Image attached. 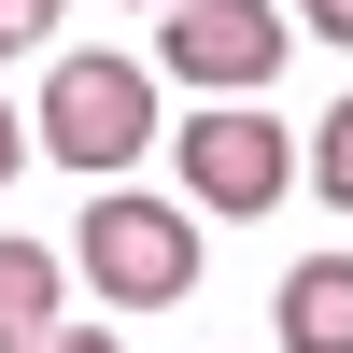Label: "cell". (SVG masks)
<instances>
[{
	"label": "cell",
	"mask_w": 353,
	"mask_h": 353,
	"mask_svg": "<svg viewBox=\"0 0 353 353\" xmlns=\"http://www.w3.org/2000/svg\"><path fill=\"white\" fill-rule=\"evenodd\" d=\"M283 57H297V14H269V0H170L156 14V71L198 99H254V85H283Z\"/></svg>",
	"instance_id": "3"
},
{
	"label": "cell",
	"mask_w": 353,
	"mask_h": 353,
	"mask_svg": "<svg viewBox=\"0 0 353 353\" xmlns=\"http://www.w3.org/2000/svg\"><path fill=\"white\" fill-rule=\"evenodd\" d=\"M128 14H170V0H128Z\"/></svg>",
	"instance_id": "12"
},
{
	"label": "cell",
	"mask_w": 353,
	"mask_h": 353,
	"mask_svg": "<svg viewBox=\"0 0 353 353\" xmlns=\"http://www.w3.org/2000/svg\"><path fill=\"white\" fill-rule=\"evenodd\" d=\"M57 297H71V254L0 241V353H43V339H57Z\"/></svg>",
	"instance_id": "6"
},
{
	"label": "cell",
	"mask_w": 353,
	"mask_h": 353,
	"mask_svg": "<svg viewBox=\"0 0 353 353\" xmlns=\"http://www.w3.org/2000/svg\"><path fill=\"white\" fill-rule=\"evenodd\" d=\"M283 14H297L311 43H353V0H283Z\"/></svg>",
	"instance_id": "9"
},
{
	"label": "cell",
	"mask_w": 353,
	"mask_h": 353,
	"mask_svg": "<svg viewBox=\"0 0 353 353\" xmlns=\"http://www.w3.org/2000/svg\"><path fill=\"white\" fill-rule=\"evenodd\" d=\"M283 353H353V254H297L283 269Z\"/></svg>",
	"instance_id": "5"
},
{
	"label": "cell",
	"mask_w": 353,
	"mask_h": 353,
	"mask_svg": "<svg viewBox=\"0 0 353 353\" xmlns=\"http://www.w3.org/2000/svg\"><path fill=\"white\" fill-rule=\"evenodd\" d=\"M71 269L113 311H170V297H198V212L184 198H141V184H99L85 226H71Z\"/></svg>",
	"instance_id": "1"
},
{
	"label": "cell",
	"mask_w": 353,
	"mask_h": 353,
	"mask_svg": "<svg viewBox=\"0 0 353 353\" xmlns=\"http://www.w3.org/2000/svg\"><path fill=\"white\" fill-rule=\"evenodd\" d=\"M14 156H28V113H0V184H14Z\"/></svg>",
	"instance_id": "11"
},
{
	"label": "cell",
	"mask_w": 353,
	"mask_h": 353,
	"mask_svg": "<svg viewBox=\"0 0 353 353\" xmlns=\"http://www.w3.org/2000/svg\"><path fill=\"white\" fill-rule=\"evenodd\" d=\"M43 353H128V339H99V325H57V339H43Z\"/></svg>",
	"instance_id": "10"
},
{
	"label": "cell",
	"mask_w": 353,
	"mask_h": 353,
	"mask_svg": "<svg viewBox=\"0 0 353 353\" xmlns=\"http://www.w3.org/2000/svg\"><path fill=\"white\" fill-rule=\"evenodd\" d=\"M311 184H325V198H339V212H353V99L325 113V141H311Z\"/></svg>",
	"instance_id": "7"
},
{
	"label": "cell",
	"mask_w": 353,
	"mask_h": 353,
	"mask_svg": "<svg viewBox=\"0 0 353 353\" xmlns=\"http://www.w3.org/2000/svg\"><path fill=\"white\" fill-rule=\"evenodd\" d=\"M43 28H57V0H0V57H28Z\"/></svg>",
	"instance_id": "8"
},
{
	"label": "cell",
	"mask_w": 353,
	"mask_h": 353,
	"mask_svg": "<svg viewBox=\"0 0 353 353\" xmlns=\"http://www.w3.org/2000/svg\"><path fill=\"white\" fill-rule=\"evenodd\" d=\"M170 156H184V212H283V184H297V156H283V128L254 99H212V113H184L170 128Z\"/></svg>",
	"instance_id": "4"
},
{
	"label": "cell",
	"mask_w": 353,
	"mask_h": 353,
	"mask_svg": "<svg viewBox=\"0 0 353 353\" xmlns=\"http://www.w3.org/2000/svg\"><path fill=\"white\" fill-rule=\"evenodd\" d=\"M141 141H156V71H141V57H99V43H85V57L43 71V156H71V170L113 184Z\"/></svg>",
	"instance_id": "2"
}]
</instances>
